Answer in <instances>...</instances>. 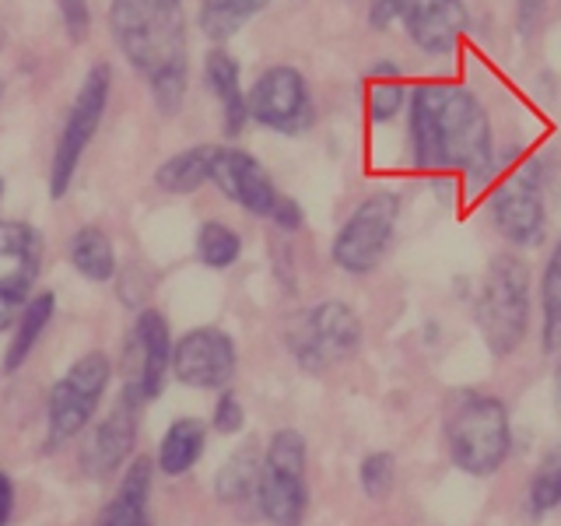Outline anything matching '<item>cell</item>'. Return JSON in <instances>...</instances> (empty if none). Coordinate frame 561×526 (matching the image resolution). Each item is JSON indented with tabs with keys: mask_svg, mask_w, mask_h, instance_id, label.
Here are the masks:
<instances>
[{
	"mask_svg": "<svg viewBox=\"0 0 561 526\" xmlns=\"http://www.w3.org/2000/svg\"><path fill=\"white\" fill-rule=\"evenodd\" d=\"M397 218H400V197L390 190L368 193V197L351 210V218L337 232L330 245L333 263L344 274H373L382 256L390 253L393 232H397Z\"/></svg>",
	"mask_w": 561,
	"mask_h": 526,
	"instance_id": "ba28073f",
	"label": "cell"
},
{
	"mask_svg": "<svg viewBox=\"0 0 561 526\" xmlns=\"http://www.w3.org/2000/svg\"><path fill=\"white\" fill-rule=\"evenodd\" d=\"M39 260L43 242L35 228L22 221H0V291L22 302L39 277Z\"/></svg>",
	"mask_w": 561,
	"mask_h": 526,
	"instance_id": "2e32d148",
	"label": "cell"
},
{
	"mask_svg": "<svg viewBox=\"0 0 561 526\" xmlns=\"http://www.w3.org/2000/svg\"><path fill=\"white\" fill-rule=\"evenodd\" d=\"M172 373L197 390H225L236 376V344L218 327L190 330L172 351Z\"/></svg>",
	"mask_w": 561,
	"mask_h": 526,
	"instance_id": "4fadbf2b",
	"label": "cell"
},
{
	"mask_svg": "<svg viewBox=\"0 0 561 526\" xmlns=\"http://www.w3.org/2000/svg\"><path fill=\"white\" fill-rule=\"evenodd\" d=\"M60 14H64V28L70 35V43H84L88 28H92V11H88V0H57Z\"/></svg>",
	"mask_w": 561,
	"mask_h": 526,
	"instance_id": "4dcf8cb0",
	"label": "cell"
},
{
	"mask_svg": "<svg viewBox=\"0 0 561 526\" xmlns=\"http://www.w3.org/2000/svg\"><path fill=\"white\" fill-rule=\"evenodd\" d=\"M204 443H207L204 421H197V418H180L165 432V438H162V449H158V467H162L169 478H180V473H186L193 464L201 460Z\"/></svg>",
	"mask_w": 561,
	"mask_h": 526,
	"instance_id": "44dd1931",
	"label": "cell"
},
{
	"mask_svg": "<svg viewBox=\"0 0 561 526\" xmlns=\"http://www.w3.org/2000/svg\"><path fill=\"white\" fill-rule=\"evenodd\" d=\"M210 162H215V148L210 145L186 148L180 155H172L169 162L158 165L154 183L165 193H193L204 183H210Z\"/></svg>",
	"mask_w": 561,
	"mask_h": 526,
	"instance_id": "7402d4cb",
	"label": "cell"
},
{
	"mask_svg": "<svg viewBox=\"0 0 561 526\" xmlns=\"http://www.w3.org/2000/svg\"><path fill=\"white\" fill-rule=\"evenodd\" d=\"M110 92H113V70H110V64H95L84 75V84L75 99V110L67 113L64 134L57 140V151H53V169H49V197L53 201H60L70 186V180H75L81 155L88 145H92V137L102 123Z\"/></svg>",
	"mask_w": 561,
	"mask_h": 526,
	"instance_id": "9c48e42d",
	"label": "cell"
},
{
	"mask_svg": "<svg viewBox=\"0 0 561 526\" xmlns=\"http://www.w3.org/2000/svg\"><path fill=\"white\" fill-rule=\"evenodd\" d=\"M245 105H250V116L260 127H267L274 134H288V137L309 130L316 119L309 84L288 64L263 70L256 84L250 88V95H245Z\"/></svg>",
	"mask_w": 561,
	"mask_h": 526,
	"instance_id": "30bf717a",
	"label": "cell"
},
{
	"mask_svg": "<svg viewBox=\"0 0 561 526\" xmlns=\"http://www.w3.org/2000/svg\"><path fill=\"white\" fill-rule=\"evenodd\" d=\"M540 306H543L540 344H543V351H548V355H558V351H561V242L554 245L548 267H543Z\"/></svg>",
	"mask_w": 561,
	"mask_h": 526,
	"instance_id": "484cf974",
	"label": "cell"
},
{
	"mask_svg": "<svg viewBox=\"0 0 561 526\" xmlns=\"http://www.w3.org/2000/svg\"><path fill=\"white\" fill-rule=\"evenodd\" d=\"M408 84H403L397 64L379 60L365 75V110L373 123H393L400 110L408 105Z\"/></svg>",
	"mask_w": 561,
	"mask_h": 526,
	"instance_id": "ffe728a7",
	"label": "cell"
},
{
	"mask_svg": "<svg viewBox=\"0 0 561 526\" xmlns=\"http://www.w3.org/2000/svg\"><path fill=\"white\" fill-rule=\"evenodd\" d=\"M11 508H14V491H11V481L0 473V526H8Z\"/></svg>",
	"mask_w": 561,
	"mask_h": 526,
	"instance_id": "e575fe53",
	"label": "cell"
},
{
	"mask_svg": "<svg viewBox=\"0 0 561 526\" xmlns=\"http://www.w3.org/2000/svg\"><path fill=\"white\" fill-rule=\"evenodd\" d=\"M271 221L280 228V232H298L302 228V207H298V201H291V197H280L277 201V207H274V215H271Z\"/></svg>",
	"mask_w": 561,
	"mask_h": 526,
	"instance_id": "d6a6232c",
	"label": "cell"
},
{
	"mask_svg": "<svg viewBox=\"0 0 561 526\" xmlns=\"http://www.w3.org/2000/svg\"><path fill=\"white\" fill-rule=\"evenodd\" d=\"M358 481H362V491L368 499H390V491L397 484V460L393 453H368L362 460V470H358Z\"/></svg>",
	"mask_w": 561,
	"mask_h": 526,
	"instance_id": "f546056e",
	"label": "cell"
},
{
	"mask_svg": "<svg viewBox=\"0 0 561 526\" xmlns=\"http://www.w3.org/2000/svg\"><path fill=\"white\" fill-rule=\"evenodd\" d=\"M110 28L123 57L151 84L158 110L165 116L180 113L190 78L186 22L180 0H113Z\"/></svg>",
	"mask_w": 561,
	"mask_h": 526,
	"instance_id": "7a4b0ae2",
	"label": "cell"
},
{
	"mask_svg": "<svg viewBox=\"0 0 561 526\" xmlns=\"http://www.w3.org/2000/svg\"><path fill=\"white\" fill-rule=\"evenodd\" d=\"M148 491H151V460L137 456L130 470L123 473V484L116 491V499L105 505L102 526H140L145 523L148 508Z\"/></svg>",
	"mask_w": 561,
	"mask_h": 526,
	"instance_id": "d6986e66",
	"label": "cell"
},
{
	"mask_svg": "<svg viewBox=\"0 0 561 526\" xmlns=\"http://www.w3.org/2000/svg\"><path fill=\"white\" fill-rule=\"evenodd\" d=\"M140 400H145V397H140V390L130 382L127 393H123V400H119V408L92 432V438H88V446L81 453L84 473H92V478H105V473H113L134 453Z\"/></svg>",
	"mask_w": 561,
	"mask_h": 526,
	"instance_id": "9a60e30c",
	"label": "cell"
},
{
	"mask_svg": "<svg viewBox=\"0 0 561 526\" xmlns=\"http://www.w3.org/2000/svg\"><path fill=\"white\" fill-rule=\"evenodd\" d=\"M242 253V239L236 228H228L221 221H207L201 225V232H197V256L204 267H215V271H225V267H232V263L239 260Z\"/></svg>",
	"mask_w": 561,
	"mask_h": 526,
	"instance_id": "83f0119b",
	"label": "cell"
},
{
	"mask_svg": "<svg viewBox=\"0 0 561 526\" xmlns=\"http://www.w3.org/2000/svg\"><path fill=\"white\" fill-rule=\"evenodd\" d=\"M210 183H215L228 201H236L242 210L256 218H271L280 201L271 175L253 155L239 148H215V162H210Z\"/></svg>",
	"mask_w": 561,
	"mask_h": 526,
	"instance_id": "5bb4252c",
	"label": "cell"
},
{
	"mask_svg": "<svg viewBox=\"0 0 561 526\" xmlns=\"http://www.w3.org/2000/svg\"><path fill=\"white\" fill-rule=\"evenodd\" d=\"M140 526H145V523H140Z\"/></svg>",
	"mask_w": 561,
	"mask_h": 526,
	"instance_id": "ab89813d",
	"label": "cell"
},
{
	"mask_svg": "<svg viewBox=\"0 0 561 526\" xmlns=\"http://www.w3.org/2000/svg\"><path fill=\"white\" fill-rule=\"evenodd\" d=\"M0 197H4V180H0Z\"/></svg>",
	"mask_w": 561,
	"mask_h": 526,
	"instance_id": "f35d334b",
	"label": "cell"
},
{
	"mask_svg": "<svg viewBox=\"0 0 561 526\" xmlns=\"http://www.w3.org/2000/svg\"><path fill=\"white\" fill-rule=\"evenodd\" d=\"M137 351H140V373H137L134 386L140 390V397L151 400L162 393L169 365H172V351H175L162 312L145 309L137 316Z\"/></svg>",
	"mask_w": 561,
	"mask_h": 526,
	"instance_id": "e0dca14e",
	"label": "cell"
},
{
	"mask_svg": "<svg viewBox=\"0 0 561 526\" xmlns=\"http://www.w3.org/2000/svg\"><path fill=\"white\" fill-rule=\"evenodd\" d=\"M411 151L417 169L484 175L495 158L491 123L478 95L460 84L432 81L411 95Z\"/></svg>",
	"mask_w": 561,
	"mask_h": 526,
	"instance_id": "6da1fadb",
	"label": "cell"
},
{
	"mask_svg": "<svg viewBox=\"0 0 561 526\" xmlns=\"http://www.w3.org/2000/svg\"><path fill=\"white\" fill-rule=\"evenodd\" d=\"M204 78L207 88L215 92L218 105H221V123L228 137H239L245 119H250V105H245V92L239 84V64L232 53H225L221 46H215L204 60Z\"/></svg>",
	"mask_w": 561,
	"mask_h": 526,
	"instance_id": "ac0fdd59",
	"label": "cell"
},
{
	"mask_svg": "<svg viewBox=\"0 0 561 526\" xmlns=\"http://www.w3.org/2000/svg\"><path fill=\"white\" fill-rule=\"evenodd\" d=\"M14 306H18V298H11V295L0 291V330L11 327V320H14Z\"/></svg>",
	"mask_w": 561,
	"mask_h": 526,
	"instance_id": "d590c367",
	"label": "cell"
},
{
	"mask_svg": "<svg viewBox=\"0 0 561 526\" xmlns=\"http://www.w3.org/2000/svg\"><path fill=\"white\" fill-rule=\"evenodd\" d=\"M242 425H245V414H242L239 397L236 393H225L218 400V408H215V428L221 435H236V432H242Z\"/></svg>",
	"mask_w": 561,
	"mask_h": 526,
	"instance_id": "1f68e13d",
	"label": "cell"
},
{
	"mask_svg": "<svg viewBox=\"0 0 561 526\" xmlns=\"http://www.w3.org/2000/svg\"><path fill=\"white\" fill-rule=\"evenodd\" d=\"M256 502H260V513L274 526H302L306 508H309L306 438L295 428L274 432L267 453H263Z\"/></svg>",
	"mask_w": 561,
	"mask_h": 526,
	"instance_id": "8992f818",
	"label": "cell"
},
{
	"mask_svg": "<svg viewBox=\"0 0 561 526\" xmlns=\"http://www.w3.org/2000/svg\"><path fill=\"white\" fill-rule=\"evenodd\" d=\"M271 0H201V32L210 43H228L239 28L267 8Z\"/></svg>",
	"mask_w": 561,
	"mask_h": 526,
	"instance_id": "603a6c76",
	"label": "cell"
},
{
	"mask_svg": "<svg viewBox=\"0 0 561 526\" xmlns=\"http://www.w3.org/2000/svg\"><path fill=\"white\" fill-rule=\"evenodd\" d=\"M446 443L453 464L470 478L495 473L513 446L505 403L481 390H456L446 403Z\"/></svg>",
	"mask_w": 561,
	"mask_h": 526,
	"instance_id": "3957f363",
	"label": "cell"
},
{
	"mask_svg": "<svg viewBox=\"0 0 561 526\" xmlns=\"http://www.w3.org/2000/svg\"><path fill=\"white\" fill-rule=\"evenodd\" d=\"M558 505H561V449L548 453V460H540L530 481V508L537 516L551 513Z\"/></svg>",
	"mask_w": 561,
	"mask_h": 526,
	"instance_id": "f1b7e54d",
	"label": "cell"
},
{
	"mask_svg": "<svg viewBox=\"0 0 561 526\" xmlns=\"http://www.w3.org/2000/svg\"><path fill=\"white\" fill-rule=\"evenodd\" d=\"M49 316H53V295L43 291V295H35L28 309L22 312V320H18V333H14V341H11V351H8V373H14V368H22V362L32 355V347L35 341H39V333L46 330L49 323Z\"/></svg>",
	"mask_w": 561,
	"mask_h": 526,
	"instance_id": "4316f807",
	"label": "cell"
},
{
	"mask_svg": "<svg viewBox=\"0 0 561 526\" xmlns=\"http://www.w3.org/2000/svg\"><path fill=\"white\" fill-rule=\"evenodd\" d=\"M105 386H110V358L102 351H92L70 365V373L49 397V446L67 443L70 435H78L88 425Z\"/></svg>",
	"mask_w": 561,
	"mask_h": 526,
	"instance_id": "8fae6325",
	"label": "cell"
},
{
	"mask_svg": "<svg viewBox=\"0 0 561 526\" xmlns=\"http://www.w3.org/2000/svg\"><path fill=\"white\" fill-rule=\"evenodd\" d=\"M554 390H558V400H561V362H558V376H554Z\"/></svg>",
	"mask_w": 561,
	"mask_h": 526,
	"instance_id": "8d00e7d4",
	"label": "cell"
},
{
	"mask_svg": "<svg viewBox=\"0 0 561 526\" xmlns=\"http://www.w3.org/2000/svg\"><path fill=\"white\" fill-rule=\"evenodd\" d=\"M285 344L295 362L306 373H327L358 355L362 347V323L358 312L344 302H320L306 312H298L285 327Z\"/></svg>",
	"mask_w": 561,
	"mask_h": 526,
	"instance_id": "5b68a950",
	"label": "cell"
},
{
	"mask_svg": "<svg viewBox=\"0 0 561 526\" xmlns=\"http://www.w3.org/2000/svg\"><path fill=\"white\" fill-rule=\"evenodd\" d=\"M516 4H519V28L530 32L540 22V14H543V8H548V0H516Z\"/></svg>",
	"mask_w": 561,
	"mask_h": 526,
	"instance_id": "836d02e7",
	"label": "cell"
},
{
	"mask_svg": "<svg viewBox=\"0 0 561 526\" xmlns=\"http://www.w3.org/2000/svg\"><path fill=\"white\" fill-rule=\"evenodd\" d=\"M491 210V225L499 228V236L505 242L519 245H537L543 239V228H548V207L540 197V183L530 172L508 175V180L491 193L488 201Z\"/></svg>",
	"mask_w": 561,
	"mask_h": 526,
	"instance_id": "7c38bea8",
	"label": "cell"
},
{
	"mask_svg": "<svg viewBox=\"0 0 561 526\" xmlns=\"http://www.w3.org/2000/svg\"><path fill=\"white\" fill-rule=\"evenodd\" d=\"M393 22L403 25L414 49L428 57H449L463 39L470 14L463 0H373L368 25L390 28Z\"/></svg>",
	"mask_w": 561,
	"mask_h": 526,
	"instance_id": "52a82bcc",
	"label": "cell"
},
{
	"mask_svg": "<svg viewBox=\"0 0 561 526\" xmlns=\"http://www.w3.org/2000/svg\"><path fill=\"white\" fill-rule=\"evenodd\" d=\"M0 49H4V28H0Z\"/></svg>",
	"mask_w": 561,
	"mask_h": 526,
	"instance_id": "74e56055",
	"label": "cell"
},
{
	"mask_svg": "<svg viewBox=\"0 0 561 526\" xmlns=\"http://www.w3.org/2000/svg\"><path fill=\"white\" fill-rule=\"evenodd\" d=\"M260 470H263V460L256 446H242L236 456H228V464L218 470V499L221 502H242L256 495V484H260Z\"/></svg>",
	"mask_w": 561,
	"mask_h": 526,
	"instance_id": "d4e9b609",
	"label": "cell"
},
{
	"mask_svg": "<svg viewBox=\"0 0 561 526\" xmlns=\"http://www.w3.org/2000/svg\"><path fill=\"white\" fill-rule=\"evenodd\" d=\"M473 312L491 355H513L530 330V267L513 253H499L481 281Z\"/></svg>",
	"mask_w": 561,
	"mask_h": 526,
	"instance_id": "277c9868",
	"label": "cell"
},
{
	"mask_svg": "<svg viewBox=\"0 0 561 526\" xmlns=\"http://www.w3.org/2000/svg\"><path fill=\"white\" fill-rule=\"evenodd\" d=\"M70 263L78 267V274H84L88 281H110L116 274V253L113 242L102 228L88 225L70 242Z\"/></svg>",
	"mask_w": 561,
	"mask_h": 526,
	"instance_id": "cb8c5ba5",
	"label": "cell"
}]
</instances>
